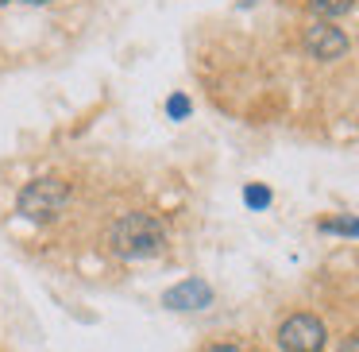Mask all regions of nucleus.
<instances>
[{
    "label": "nucleus",
    "instance_id": "f257e3e1",
    "mask_svg": "<svg viewBox=\"0 0 359 352\" xmlns=\"http://www.w3.org/2000/svg\"><path fill=\"white\" fill-rule=\"evenodd\" d=\"M163 240H166V233L158 225V217H151V213H124L109 228V248L120 259H147L163 248Z\"/></svg>",
    "mask_w": 359,
    "mask_h": 352
},
{
    "label": "nucleus",
    "instance_id": "f03ea898",
    "mask_svg": "<svg viewBox=\"0 0 359 352\" xmlns=\"http://www.w3.org/2000/svg\"><path fill=\"white\" fill-rule=\"evenodd\" d=\"M66 194H70V186H66L62 178H35L32 186L20 190L16 209L24 213V217H32V221H47V217H55V213L62 209Z\"/></svg>",
    "mask_w": 359,
    "mask_h": 352
},
{
    "label": "nucleus",
    "instance_id": "7ed1b4c3",
    "mask_svg": "<svg viewBox=\"0 0 359 352\" xmlns=\"http://www.w3.org/2000/svg\"><path fill=\"white\" fill-rule=\"evenodd\" d=\"M325 325L313 313H290L278 325V348L282 352H320L325 348Z\"/></svg>",
    "mask_w": 359,
    "mask_h": 352
},
{
    "label": "nucleus",
    "instance_id": "20e7f679",
    "mask_svg": "<svg viewBox=\"0 0 359 352\" xmlns=\"http://www.w3.org/2000/svg\"><path fill=\"white\" fill-rule=\"evenodd\" d=\"M305 51L317 63H336L348 51V35L336 24H313V27H305Z\"/></svg>",
    "mask_w": 359,
    "mask_h": 352
},
{
    "label": "nucleus",
    "instance_id": "39448f33",
    "mask_svg": "<svg viewBox=\"0 0 359 352\" xmlns=\"http://www.w3.org/2000/svg\"><path fill=\"white\" fill-rule=\"evenodd\" d=\"M163 306L166 310H205V306H212V287L205 279H186L166 290Z\"/></svg>",
    "mask_w": 359,
    "mask_h": 352
},
{
    "label": "nucleus",
    "instance_id": "423d86ee",
    "mask_svg": "<svg viewBox=\"0 0 359 352\" xmlns=\"http://www.w3.org/2000/svg\"><path fill=\"white\" fill-rule=\"evenodd\" d=\"M355 8V0H309V12L313 16H344V12Z\"/></svg>",
    "mask_w": 359,
    "mask_h": 352
},
{
    "label": "nucleus",
    "instance_id": "0eeeda50",
    "mask_svg": "<svg viewBox=\"0 0 359 352\" xmlns=\"http://www.w3.org/2000/svg\"><path fill=\"white\" fill-rule=\"evenodd\" d=\"M320 233H344V236H359V221H355V217H328V221H320Z\"/></svg>",
    "mask_w": 359,
    "mask_h": 352
},
{
    "label": "nucleus",
    "instance_id": "6e6552de",
    "mask_svg": "<svg viewBox=\"0 0 359 352\" xmlns=\"http://www.w3.org/2000/svg\"><path fill=\"white\" fill-rule=\"evenodd\" d=\"M243 202H248L251 209H266V205H271V190L266 186H248L243 190Z\"/></svg>",
    "mask_w": 359,
    "mask_h": 352
},
{
    "label": "nucleus",
    "instance_id": "1a4fd4ad",
    "mask_svg": "<svg viewBox=\"0 0 359 352\" xmlns=\"http://www.w3.org/2000/svg\"><path fill=\"white\" fill-rule=\"evenodd\" d=\"M166 112H170L174 120H182V117H186V112H189V101H186V97H182V93H174L170 101H166Z\"/></svg>",
    "mask_w": 359,
    "mask_h": 352
},
{
    "label": "nucleus",
    "instance_id": "9d476101",
    "mask_svg": "<svg viewBox=\"0 0 359 352\" xmlns=\"http://www.w3.org/2000/svg\"><path fill=\"white\" fill-rule=\"evenodd\" d=\"M340 352H359V333L344 337V341H340Z\"/></svg>",
    "mask_w": 359,
    "mask_h": 352
},
{
    "label": "nucleus",
    "instance_id": "9b49d317",
    "mask_svg": "<svg viewBox=\"0 0 359 352\" xmlns=\"http://www.w3.org/2000/svg\"><path fill=\"white\" fill-rule=\"evenodd\" d=\"M205 352H243L240 344H212V348H205Z\"/></svg>",
    "mask_w": 359,
    "mask_h": 352
},
{
    "label": "nucleus",
    "instance_id": "f8f14e48",
    "mask_svg": "<svg viewBox=\"0 0 359 352\" xmlns=\"http://www.w3.org/2000/svg\"><path fill=\"white\" fill-rule=\"evenodd\" d=\"M27 4H47V0H27Z\"/></svg>",
    "mask_w": 359,
    "mask_h": 352
},
{
    "label": "nucleus",
    "instance_id": "ddd939ff",
    "mask_svg": "<svg viewBox=\"0 0 359 352\" xmlns=\"http://www.w3.org/2000/svg\"><path fill=\"white\" fill-rule=\"evenodd\" d=\"M0 4H8V0H0Z\"/></svg>",
    "mask_w": 359,
    "mask_h": 352
}]
</instances>
